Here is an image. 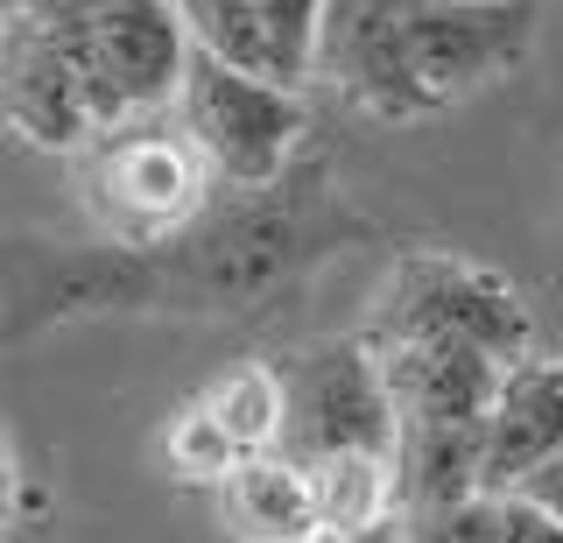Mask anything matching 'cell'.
<instances>
[{
  "instance_id": "cell-1",
  "label": "cell",
  "mask_w": 563,
  "mask_h": 543,
  "mask_svg": "<svg viewBox=\"0 0 563 543\" xmlns=\"http://www.w3.org/2000/svg\"><path fill=\"white\" fill-rule=\"evenodd\" d=\"M528 50V0H324L310 78L366 120H437L515 78Z\"/></svg>"
},
{
  "instance_id": "cell-2",
  "label": "cell",
  "mask_w": 563,
  "mask_h": 543,
  "mask_svg": "<svg viewBox=\"0 0 563 543\" xmlns=\"http://www.w3.org/2000/svg\"><path fill=\"white\" fill-rule=\"evenodd\" d=\"M78 198L92 226L120 248H163L211 205V163L198 155L176 113H141L99 128L78 155Z\"/></svg>"
},
{
  "instance_id": "cell-3",
  "label": "cell",
  "mask_w": 563,
  "mask_h": 543,
  "mask_svg": "<svg viewBox=\"0 0 563 543\" xmlns=\"http://www.w3.org/2000/svg\"><path fill=\"white\" fill-rule=\"evenodd\" d=\"M360 339L395 346V339H465L486 346L493 360H521L536 339L528 296L486 261H457V254H401L387 269V283L366 311Z\"/></svg>"
},
{
  "instance_id": "cell-4",
  "label": "cell",
  "mask_w": 563,
  "mask_h": 543,
  "mask_svg": "<svg viewBox=\"0 0 563 543\" xmlns=\"http://www.w3.org/2000/svg\"><path fill=\"white\" fill-rule=\"evenodd\" d=\"M275 374H282V437H275L282 459L324 466L345 452L395 459V402H387V374L360 332L296 346L275 360Z\"/></svg>"
},
{
  "instance_id": "cell-5",
  "label": "cell",
  "mask_w": 563,
  "mask_h": 543,
  "mask_svg": "<svg viewBox=\"0 0 563 543\" xmlns=\"http://www.w3.org/2000/svg\"><path fill=\"white\" fill-rule=\"evenodd\" d=\"M176 128L198 142V155L211 163V177L233 184V191H261L289 170V155L303 149L310 113L303 93L254 72H233V64L190 50L184 85H176Z\"/></svg>"
},
{
  "instance_id": "cell-6",
  "label": "cell",
  "mask_w": 563,
  "mask_h": 543,
  "mask_svg": "<svg viewBox=\"0 0 563 543\" xmlns=\"http://www.w3.org/2000/svg\"><path fill=\"white\" fill-rule=\"evenodd\" d=\"M0 128L78 155L99 134L78 72V0H0Z\"/></svg>"
},
{
  "instance_id": "cell-7",
  "label": "cell",
  "mask_w": 563,
  "mask_h": 543,
  "mask_svg": "<svg viewBox=\"0 0 563 543\" xmlns=\"http://www.w3.org/2000/svg\"><path fill=\"white\" fill-rule=\"evenodd\" d=\"M190 64L176 0H78V72L99 128L169 113Z\"/></svg>"
},
{
  "instance_id": "cell-8",
  "label": "cell",
  "mask_w": 563,
  "mask_h": 543,
  "mask_svg": "<svg viewBox=\"0 0 563 543\" xmlns=\"http://www.w3.org/2000/svg\"><path fill=\"white\" fill-rule=\"evenodd\" d=\"M550 459H563V354H521L500 367V389H493L486 495H515Z\"/></svg>"
},
{
  "instance_id": "cell-9",
  "label": "cell",
  "mask_w": 563,
  "mask_h": 543,
  "mask_svg": "<svg viewBox=\"0 0 563 543\" xmlns=\"http://www.w3.org/2000/svg\"><path fill=\"white\" fill-rule=\"evenodd\" d=\"M219 522L240 543H317L324 522H317V495L310 473L282 452H261V459H240V473H225L219 487Z\"/></svg>"
},
{
  "instance_id": "cell-10",
  "label": "cell",
  "mask_w": 563,
  "mask_h": 543,
  "mask_svg": "<svg viewBox=\"0 0 563 543\" xmlns=\"http://www.w3.org/2000/svg\"><path fill=\"white\" fill-rule=\"evenodd\" d=\"M310 473V495H317V522L324 536H366V530H387L401 515V487H395V459H374V452H345V459H324V466H303Z\"/></svg>"
},
{
  "instance_id": "cell-11",
  "label": "cell",
  "mask_w": 563,
  "mask_h": 543,
  "mask_svg": "<svg viewBox=\"0 0 563 543\" xmlns=\"http://www.w3.org/2000/svg\"><path fill=\"white\" fill-rule=\"evenodd\" d=\"M198 402H205L211 424L233 437L240 459L275 452V437H282V374H275V360H240V367H225L219 381H205V389H198Z\"/></svg>"
},
{
  "instance_id": "cell-12",
  "label": "cell",
  "mask_w": 563,
  "mask_h": 543,
  "mask_svg": "<svg viewBox=\"0 0 563 543\" xmlns=\"http://www.w3.org/2000/svg\"><path fill=\"white\" fill-rule=\"evenodd\" d=\"M176 14H184L190 50H205V57L233 64V72L275 78V72H268V36H261L254 0H176Z\"/></svg>"
},
{
  "instance_id": "cell-13",
  "label": "cell",
  "mask_w": 563,
  "mask_h": 543,
  "mask_svg": "<svg viewBox=\"0 0 563 543\" xmlns=\"http://www.w3.org/2000/svg\"><path fill=\"white\" fill-rule=\"evenodd\" d=\"M163 459H169L176 480H190V487H225V473H240L233 437H225V431L205 416V402H198V395H190L184 410L169 416V431H163Z\"/></svg>"
},
{
  "instance_id": "cell-14",
  "label": "cell",
  "mask_w": 563,
  "mask_h": 543,
  "mask_svg": "<svg viewBox=\"0 0 563 543\" xmlns=\"http://www.w3.org/2000/svg\"><path fill=\"white\" fill-rule=\"evenodd\" d=\"M261 36H268V72L275 85L303 93L317 64V29H324V0H254Z\"/></svg>"
},
{
  "instance_id": "cell-15",
  "label": "cell",
  "mask_w": 563,
  "mask_h": 543,
  "mask_svg": "<svg viewBox=\"0 0 563 543\" xmlns=\"http://www.w3.org/2000/svg\"><path fill=\"white\" fill-rule=\"evenodd\" d=\"M500 495H472V501H451V508H409L401 536L409 543H500Z\"/></svg>"
},
{
  "instance_id": "cell-16",
  "label": "cell",
  "mask_w": 563,
  "mask_h": 543,
  "mask_svg": "<svg viewBox=\"0 0 563 543\" xmlns=\"http://www.w3.org/2000/svg\"><path fill=\"white\" fill-rule=\"evenodd\" d=\"M500 508H507V515H500V543H563L556 522L542 515V508H528L521 495H500Z\"/></svg>"
},
{
  "instance_id": "cell-17",
  "label": "cell",
  "mask_w": 563,
  "mask_h": 543,
  "mask_svg": "<svg viewBox=\"0 0 563 543\" xmlns=\"http://www.w3.org/2000/svg\"><path fill=\"white\" fill-rule=\"evenodd\" d=\"M515 495H521L528 508H542V515H550L556 530H563V459H550V466H536V473H528V480L515 487Z\"/></svg>"
},
{
  "instance_id": "cell-18",
  "label": "cell",
  "mask_w": 563,
  "mask_h": 543,
  "mask_svg": "<svg viewBox=\"0 0 563 543\" xmlns=\"http://www.w3.org/2000/svg\"><path fill=\"white\" fill-rule=\"evenodd\" d=\"M8 522H14V445L0 431V536H8Z\"/></svg>"
},
{
  "instance_id": "cell-19",
  "label": "cell",
  "mask_w": 563,
  "mask_h": 543,
  "mask_svg": "<svg viewBox=\"0 0 563 543\" xmlns=\"http://www.w3.org/2000/svg\"><path fill=\"white\" fill-rule=\"evenodd\" d=\"M352 543H409V536H401V522H387V530H366V536H352Z\"/></svg>"
},
{
  "instance_id": "cell-20",
  "label": "cell",
  "mask_w": 563,
  "mask_h": 543,
  "mask_svg": "<svg viewBox=\"0 0 563 543\" xmlns=\"http://www.w3.org/2000/svg\"><path fill=\"white\" fill-rule=\"evenodd\" d=\"M317 543H339V536H317Z\"/></svg>"
}]
</instances>
